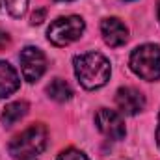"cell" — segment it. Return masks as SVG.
Segmentation results:
<instances>
[{
    "instance_id": "obj_2",
    "label": "cell",
    "mask_w": 160,
    "mask_h": 160,
    "mask_svg": "<svg viewBox=\"0 0 160 160\" xmlns=\"http://www.w3.org/2000/svg\"><path fill=\"white\" fill-rule=\"evenodd\" d=\"M47 128L45 125L36 123V125H30L26 130H22L19 136H15L11 142H9V155L13 158L19 160H28L41 155L47 147Z\"/></svg>"
},
{
    "instance_id": "obj_13",
    "label": "cell",
    "mask_w": 160,
    "mask_h": 160,
    "mask_svg": "<svg viewBox=\"0 0 160 160\" xmlns=\"http://www.w3.org/2000/svg\"><path fill=\"white\" fill-rule=\"evenodd\" d=\"M56 160H89V158L78 149H65V151H62L58 155Z\"/></svg>"
},
{
    "instance_id": "obj_10",
    "label": "cell",
    "mask_w": 160,
    "mask_h": 160,
    "mask_svg": "<svg viewBox=\"0 0 160 160\" xmlns=\"http://www.w3.org/2000/svg\"><path fill=\"white\" fill-rule=\"evenodd\" d=\"M30 106L26 101H15V102H9L4 112H2V123L4 127H13L17 121H21L26 114H28Z\"/></svg>"
},
{
    "instance_id": "obj_17",
    "label": "cell",
    "mask_w": 160,
    "mask_h": 160,
    "mask_svg": "<svg viewBox=\"0 0 160 160\" xmlns=\"http://www.w3.org/2000/svg\"><path fill=\"white\" fill-rule=\"evenodd\" d=\"M157 17H158V22H160V0H157Z\"/></svg>"
},
{
    "instance_id": "obj_20",
    "label": "cell",
    "mask_w": 160,
    "mask_h": 160,
    "mask_svg": "<svg viewBox=\"0 0 160 160\" xmlns=\"http://www.w3.org/2000/svg\"><path fill=\"white\" fill-rule=\"evenodd\" d=\"M28 160H32V158H28Z\"/></svg>"
},
{
    "instance_id": "obj_15",
    "label": "cell",
    "mask_w": 160,
    "mask_h": 160,
    "mask_svg": "<svg viewBox=\"0 0 160 160\" xmlns=\"http://www.w3.org/2000/svg\"><path fill=\"white\" fill-rule=\"evenodd\" d=\"M6 45H9V36H8L6 32L0 30V48H4Z\"/></svg>"
},
{
    "instance_id": "obj_5",
    "label": "cell",
    "mask_w": 160,
    "mask_h": 160,
    "mask_svg": "<svg viewBox=\"0 0 160 160\" xmlns=\"http://www.w3.org/2000/svg\"><path fill=\"white\" fill-rule=\"evenodd\" d=\"M21 60V71L26 82H36L47 71V56L38 47H24L19 54Z\"/></svg>"
},
{
    "instance_id": "obj_8",
    "label": "cell",
    "mask_w": 160,
    "mask_h": 160,
    "mask_svg": "<svg viewBox=\"0 0 160 160\" xmlns=\"http://www.w3.org/2000/svg\"><path fill=\"white\" fill-rule=\"evenodd\" d=\"M101 36L108 47H121L128 39V28L118 17H108L101 22Z\"/></svg>"
},
{
    "instance_id": "obj_7",
    "label": "cell",
    "mask_w": 160,
    "mask_h": 160,
    "mask_svg": "<svg viewBox=\"0 0 160 160\" xmlns=\"http://www.w3.org/2000/svg\"><path fill=\"white\" fill-rule=\"evenodd\" d=\"M116 104L125 116H136L145 108V97L136 88H119L116 93Z\"/></svg>"
},
{
    "instance_id": "obj_3",
    "label": "cell",
    "mask_w": 160,
    "mask_h": 160,
    "mask_svg": "<svg viewBox=\"0 0 160 160\" xmlns=\"http://www.w3.org/2000/svg\"><path fill=\"white\" fill-rule=\"evenodd\" d=\"M128 65L132 73L142 80L157 82L160 78V47L153 43L136 47L130 54Z\"/></svg>"
},
{
    "instance_id": "obj_12",
    "label": "cell",
    "mask_w": 160,
    "mask_h": 160,
    "mask_svg": "<svg viewBox=\"0 0 160 160\" xmlns=\"http://www.w3.org/2000/svg\"><path fill=\"white\" fill-rule=\"evenodd\" d=\"M4 2H6V8H8L9 15L15 17V19H21L28 9V0H4Z\"/></svg>"
},
{
    "instance_id": "obj_14",
    "label": "cell",
    "mask_w": 160,
    "mask_h": 160,
    "mask_svg": "<svg viewBox=\"0 0 160 160\" xmlns=\"http://www.w3.org/2000/svg\"><path fill=\"white\" fill-rule=\"evenodd\" d=\"M45 9H39V11H36L34 15H32V24H41L43 22V19H45Z\"/></svg>"
},
{
    "instance_id": "obj_19",
    "label": "cell",
    "mask_w": 160,
    "mask_h": 160,
    "mask_svg": "<svg viewBox=\"0 0 160 160\" xmlns=\"http://www.w3.org/2000/svg\"><path fill=\"white\" fill-rule=\"evenodd\" d=\"M65 2H69V0H65Z\"/></svg>"
},
{
    "instance_id": "obj_18",
    "label": "cell",
    "mask_w": 160,
    "mask_h": 160,
    "mask_svg": "<svg viewBox=\"0 0 160 160\" xmlns=\"http://www.w3.org/2000/svg\"><path fill=\"white\" fill-rule=\"evenodd\" d=\"M125 2H130V0H125Z\"/></svg>"
},
{
    "instance_id": "obj_1",
    "label": "cell",
    "mask_w": 160,
    "mask_h": 160,
    "mask_svg": "<svg viewBox=\"0 0 160 160\" xmlns=\"http://www.w3.org/2000/svg\"><path fill=\"white\" fill-rule=\"evenodd\" d=\"M75 75L84 89H99L110 80V62L101 52H86L75 58Z\"/></svg>"
},
{
    "instance_id": "obj_16",
    "label": "cell",
    "mask_w": 160,
    "mask_h": 160,
    "mask_svg": "<svg viewBox=\"0 0 160 160\" xmlns=\"http://www.w3.org/2000/svg\"><path fill=\"white\" fill-rule=\"evenodd\" d=\"M157 143L160 147V116H158V128H157Z\"/></svg>"
},
{
    "instance_id": "obj_9",
    "label": "cell",
    "mask_w": 160,
    "mask_h": 160,
    "mask_svg": "<svg viewBox=\"0 0 160 160\" xmlns=\"http://www.w3.org/2000/svg\"><path fill=\"white\" fill-rule=\"evenodd\" d=\"M19 86H21V78L15 67L8 62H0V99L13 95L19 89Z\"/></svg>"
},
{
    "instance_id": "obj_4",
    "label": "cell",
    "mask_w": 160,
    "mask_h": 160,
    "mask_svg": "<svg viewBox=\"0 0 160 160\" xmlns=\"http://www.w3.org/2000/svg\"><path fill=\"white\" fill-rule=\"evenodd\" d=\"M86 30V22L78 15H67V17H58L56 21L50 22L47 30V38L56 47H67L73 41L82 38Z\"/></svg>"
},
{
    "instance_id": "obj_11",
    "label": "cell",
    "mask_w": 160,
    "mask_h": 160,
    "mask_svg": "<svg viewBox=\"0 0 160 160\" xmlns=\"http://www.w3.org/2000/svg\"><path fill=\"white\" fill-rule=\"evenodd\" d=\"M47 95L52 101H56V102H65V101H69L73 97V89H71V86L65 80L54 78L47 86Z\"/></svg>"
},
{
    "instance_id": "obj_6",
    "label": "cell",
    "mask_w": 160,
    "mask_h": 160,
    "mask_svg": "<svg viewBox=\"0 0 160 160\" xmlns=\"http://www.w3.org/2000/svg\"><path fill=\"white\" fill-rule=\"evenodd\" d=\"M95 125L97 128L110 140L118 142L123 140L127 130H125V121L116 110H110V108H101L97 114H95Z\"/></svg>"
}]
</instances>
